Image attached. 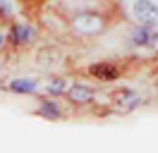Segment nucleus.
Returning a JSON list of instances; mask_svg holds the SVG:
<instances>
[{
    "mask_svg": "<svg viewBox=\"0 0 158 153\" xmlns=\"http://www.w3.org/2000/svg\"><path fill=\"white\" fill-rule=\"evenodd\" d=\"M67 27L77 38H94L108 29V17L96 12V10H86V12L72 14L67 19Z\"/></svg>",
    "mask_w": 158,
    "mask_h": 153,
    "instance_id": "1",
    "label": "nucleus"
},
{
    "mask_svg": "<svg viewBox=\"0 0 158 153\" xmlns=\"http://www.w3.org/2000/svg\"><path fill=\"white\" fill-rule=\"evenodd\" d=\"M125 14L132 24L158 29V2L156 0H125Z\"/></svg>",
    "mask_w": 158,
    "mask_h": 153,
    "instance_id": "2",
    "label": "nucleus"
},
{
    "mask_svg": "<svg viewBox=\"0 0 158 153\" xmlns=\"http://www.w3.org/2000/svg\"><path fill=\"white\" fill-rule=\"evenodd\" d=\"M141 105H146V96L137 91V89H118L115 93H110V110L113 113H120V115H129L139 110Z\"/></svg>",
    "mask_w": 158,
    "mask_h": 153,
    "instance_id": "3",
    "label": "nucleus"
},
{
    "mask_svg": "<svg viewBox=\"0 0 158 153\" xmlns=\"http://www.w3.org/2000/svg\"><path fill=\"white\" fill-rule=\"evenodd\" d=\"M39 38V29L29 24V22H12L10 29H7V43L12 48H27L31 43H36Z\"/></svg>",
    "mask_w": 158,
    "mask_h": 153,
    "instance_id": "4",
    "label": "nucleus"
},
{
    "mask_svg": "<svg viewBox=\"0 0 158 153\" xmlns=\"http://www.w3.org/2000/svg\"><path fill=\"white\" fill-rule=\"evenodd\" d=\"M98 96V89L94 84H86V81H72L65 93V101H67L72 108H86V105H94Z\"/></svg>",
    "mask_w": 158,
    "mask_h": 153,
    "instance_id": "5",
    "label": "nucleus"
},
{
    "mask_svg": "<svg viewBox=\"0 0 158 153\" xmlns=\"http://www.w3.org/2000/svg\"><path fill=\"white\" fill-rule=\"evenodd\" d=\"M86 74L94 79V81H101V84H113L118 81L120 76L125 74L122 65L113 62V60H101V62H91L86 67Z\"/></svg>",
    "mask_w": 158,
    "mask_h": 153,
    "instance_id": "6",
    "label": "nucleus"
},
{
    "mask_svg": "<svg viewBox=\"0 0 158 153\" xmlns=\"http://www.w3.org/2000/svg\"><path fill=\"white\" fill-rule=\"evenodd\" d=\"M36 115L50 122H58L62 117H67V105L62 98H50V96H39L36 103Z\"/></svg>",
    "mask_w": 158,
    "mask_h": 153,
    "instance_id": "7",
    "label": "nucleus"
},
{
    "mask_svg": "<svg viewBox=\"0 0 158 153\" xmlns=\"http://www.w3.org/2000/svg\"><path fill=\"white\" fill-rule=\"evenodd\" d=\"M127 41L134 48H156L158 46V31L151 27H141V24H132L127 31Z\"/></svg>",
    "mask_w": 158,
    "mask_h": 153,
    "instance_id": "8",
    "label": "nucleus"
},
{
    "mask_svg": "<svg viewBox=\"0 0 158 153\" xmlns=\"http://www.w3.org/2000/svg\"><path fill=\"white\" fill-rule=\"evenodd\" d=\"M5 89L15 96H36L41 91V79L39 76H29V74L12 76L10 81L5 84Z\"/></svg>",
    "mask_w": 158,
    "mask_h": 153,
    "instance_id": "9",
    "label": "nucleus"
},
{
    "mask_svg": "<svg viewBox=\"0 0 158 153\" xmlns=\"http://www.w3.org/2000/svg\"><path fill=\"white\" fill-rule=\"evenodd\" d=\"M69 84H72V81H69L67 76L53 74V76H48V79H43V81H41V93H43V96H50V98H62V96L67 93Z\"/></svg>",
    "mask_w": 158,
    "mask_h": 153,
    "instance_id": "10",
    "label": "nucleus"
},
{
    "mask_svg": "<svg viewBox=\"0 0 158 153\" xmlns=\"http://www.w3.org/2000/svg\"><path fill=\"white\" fill-rule=\"evenodd\" d=\"M60 10L62 12H69V17L72 14H77V12H86L89 7V0H60Z\"/></svg>",
    "mask_w": 158,
    "mask_h": 153,
    "instance_id": "11",
    "label": "nucleus"
},
{
    "mask_svg": "<svg viewBox=\"0 0 158 153\" xmlns=\"http://www.w3.org/2000/svg\"><path fill=\"white\" fill-rule=\"evenodd\" d=\"M5 46H7V31H2V29H0V50H2Z\"/></svg>",
    "mask_w": 158,
    "mask_h": 153,
    "instance_id": "12",
    "label": "nucleus"
}]
</instances>
